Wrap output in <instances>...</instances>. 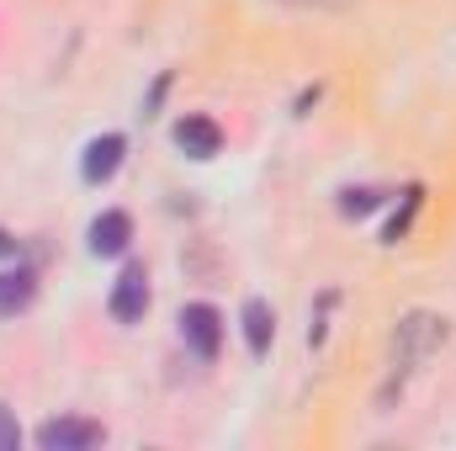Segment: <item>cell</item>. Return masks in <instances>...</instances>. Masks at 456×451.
I'll return each instance as SVG.
<instances>
[{
  "label": "cell",
  "mask_w": 456,
  "mask_h": 451,
  "mask_svg": "<svg viewBox=\"0 0 456 451\" xmlns=\"http://www.w3.org/2000/svg\"><path fill=\"white\" fill-rule=\"evenodd\" d=\"M165 91H170V70H165V75H159V80L149 86V96H143V117H154V112H159V102H165Z\"/></svg>",
  "instance_id": "obj_13"
},
{
  "label": "cell",
  "mask_w": 456,
  "mask_h": 451,
  "mask_svg": "<svg viewBox=\"0 0 456 451\" xmlns=\"http://www.w3.org/2000/svg\"><path fill=\"white\" fill-rule=\"evenodd\" d=\"M419 202H425V192H419V186H409V192H403V208H398V213L387 218V228H382V239H387V244H398V239L409 234L414 213H419Z\"/></svg>",
  "instance_id": "obj_10"
},
{
  "label": "cell",
  "mask_w": 456,
  "mask_h": 451,
  "mask_svg": "<svg viewBox=\"0 0 456 451\" xmlns=\"http://www.w3.org/2000/svg\"><path fill=\"white\" fill-rule=\"evenodd\" d=\"M122 154H127V138H122V133H102V138H91L86 154H80V176H86L91 186L112 181L117 170H122Z\"/></svg>",
  "instance_id": "obj_5"
},
{
  "label": "cell",
  "mask_w": 456,
  "mask_h": 451,
  "mask_svg": "<svg viewBox=\"0 0 456 451\" xmlns=\"http://www.w3.org/2000/svg\"><path fill=\"white\" fill-rule=\"evenodd\" d=\"M377 202H382V192H371V186H350V192H340V213L345 218H366Z\"/></svg>",
  "instance_id": "obj_11"
},
{
  "label": "cell",
  "mask_w": 456,
  "mask_h": 451,
  "mask_svg": "<svg viewBox=\"0 0 456 451\" xmlns=\"http://www.w3.org/2000/svg\"><path fill=\"white\" fill-rule=\"evenodd\" d=\"M86 244H91V255H102V260H112L122 255L127 244H133V218L127 213H102V218H91V234H86Z\"/></svg>",
  "instance_id": "obj_7"
},
{
  "label": "cell",
  "mask_w": 456,
  "mask_h": 451,
  "mask_svg": "<svg viewBox=\"0 0 456 451\" xmlns=\"http://www.w3.org/2000/svg\"><path fill=\"white\" fill-rule=\"evenodd\" d=\"M16 447H21V425H16L11 409H0V451H16Z\"/></svg>",
  "instance_id": "obj_12"
},
{
  "label": "cell",
  "mask_w": 456,
  "mask_h": 451,
  "mask_svg": "<svg viewBox=\"0 0 456 451\" xmlns=\"http://www.w3.org/2000/svg\"><path fill=\"white\" fill-rule=\"evenodd\" d=\"M446 340V319L441 314H425V308H414V314H403L398 319V330H393V350H387V388H382V404L393 398V393H403V382H409V372L436 350Z\"/></svg>",
  "instance_id": "obj_1"
},
{
  "label": "cell",
  "mask_w": 456,
  "mask_h": 451,
  "mask_svg": "<svg viewBox=\"0 0 456 451\" xmlns=\"http://www.w3.org/2000/svg\"><path fill=\"white\" fill-rule=\"evenodd\" d=\"M281 5H297V11H350L355 0H281Z\"/></svg>",
  "instance_id": "obj_14"
},
{
  "label": "cell",
  "mask_w": 456,
  "mask_h": 451,
  "mask_svg": "<svg viewBox=\"0 0 456 451\" xmlns=\"http://www.w3.org/2000/svg\"><path fill=\"white\" fill-rule=\"evenodd\" d=\"M239 324H244V345H249V356L265 361V356H271V340H276V314H271V303H265V298H249L244 314H239Z\"/></svg>",
  "instance_id": "obj_8"
},
{
  "label": "cell",
  "mask_w": 456,
  "mask_h": 451,
  "mask_svg": "<svg viewBox=\"0 0 456 451\" xmlns=\"http://www.w3.org/2000/svg\"><path fill=\"white\" fill-rule=\"evenodd\" d=\"M32 292H37L32 271H5V276H0V314H21V308L32 303Z\"/></svg>",
  "instance_id": "obj_9"
},
{
  "label": "cell",
  "mask_w": 456,
  "mask_h": 451,
  "mask_svg": "<svg viewBox=\"0 0 456 451\" xmlns=\"http://www.w3.org/2000/svg\"><path fill=\"white\" fill-rule=\"evenodd\" d=\"M11 255H16V239H11V234L0 228V260H11Z\"/></svg>",
  "instance_id": "obj_15"
},
{
  "label": "cell",
  "mask_w": 456,
  "mask_h": 451,
  "mask_svg": "<svg viewBox=\"0 0 456 451\" xmlns=\"http://www.w3.org/2000/svg\"><path fill=\"white\" fill-rule=\"evenodd\" d=\"M181 340H186L202 361H213L218 345H224V314H218L213 303H186V308H181Z\"/></svg>",
  "instance_id": "obj_2"
},
{
  "label": "cell",
  "mask_w": 456,
  "mask_h": 451,
  "mask_svg": "<svg viewBox=\"0 0 456 451\" xmlns=\"http://www.w3.org/2000/svg\"><path fill=\"white\" fill-rule=\"evenodd\" d=\"M107 314H112L117 324H138V319L149 314V276H143V266H127V271L112 282Z\"/></svg>",
  "instance_id": "obj_3"
},
{
  "label": "cell",
  "mask_w": 456,
  "mask_h": 451,
  "mask_svg": "<svg viewBox=\"0 0 456 451\" xmlns=\"http://www.w3.org/2000/svg\"><path fill=\"white\" fill-rule=\"evenodd\" d=\"M170 138H175V149H181V154H191V160H213V154L224 149V133H218V122H213V117H202V112L181 117Z\"/></svg>",
  "instance_id": "obj_6"
},
{
  "label": "cell",
  "mask_w": 456,
  "mask_h": 451,
  "mask_svg": "<svg viewBox=\"0 0 456 451\" xmlns=\"http://www.w3.org/2000/svg\"><path fill=\"white\" fill-rule=\"evenodd\" d=\"M107 441V430L96 420H48L37 425V447L43 451H91Z\"/></svg>",
  "instance_id": "obj_4"
}]
</instances>
